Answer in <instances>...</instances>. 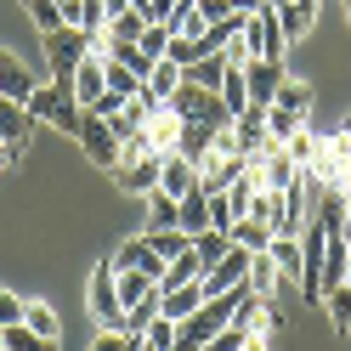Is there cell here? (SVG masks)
<instances>
[{"label": "cell", "mask_w": 351, "mask_h": 351, "mask_svg": "<svg viewBox=\"0 0 351 351\" xmlns=\"http://www.w3.org/2000/svg\"><path fill=\"white\" fill-rule=\"evenodd\" d=\"M40 51H46V62H51V80L74 85L80 62L91 57V51H108V34H91V29L62 23V29H51V34H40Z\"/></svg>", "instance_id": "cell-1"}, {"label": "cell", "mask_w": 351, "mask_h": 351, "mask_svg": "<svg viewBox=\"0 0 351 351\" xmlns=\"http://www.w3.org/2000/svg\"><path fill=\"white\" fill-rule=\"evenodd\" d=\"M29 114L40 119V125H57V130H80V119H85V108L74 102V85H62V80H51V85H34V97H29Z\"/></svg>", "instance_id": "cell-2"}, {"label": "cell", "mask_w": 351, "mask_h": 351, "mask_svg": "<svg viewBox=\"0 0 351 351\" xmlns=\"http://www.w3.org/2000/svg\"><path fill=\"white\" fill-rule=\"evenodd\" d=\"M85 300H91V317L108 328V335H125V306H119V278H114V261L91 267V278H85Z\"/></svg>", "instance_id": "cell-3"}, {"label": "cell", "mask_w": 351, "mask_h": 351, "mask_svg": "<svg viewBox=\"0 0 351 351\" xmlns=\"http://www.w3.org/2000/svg\"><path fill=\"white\" fill-rule=\"evenodd\" d=\"M244 46H250V57L283 62V51H289V34H283V23H278V12H272V6H261V12L244 17Z\"/></svg>", "instance_id": "cell-4"}, {"label": "cell", "mask_w": 351, "mask_h": 351, "mask_svg": "<svg viewBox=\"0 0 351 351\" xmlns=\"http://www.w3.org/2000/svg\"><path fill=\"white\" fill-rule=\"evenodd\" d=\"M170 108H176V119H204V125H227L232 119L221 108V91H204V85H176Z\"/></svg>", "instance_id": "cell-5"}, {"label": "cell", "mask_w": 351, "mask_h": 351, "mask_svg": "<svg viewBox=\"0 0 351 351\" xmlns=\"http://www.w3.org/2000/svg\"><path fill=\"white\" fill-rule=\"evenodd\" d=\"M74 142L85 147V159H91V165L119 170V142H114V130H108V119L85 114V119H80V130H74Z\"/></svg>", "instance_id": "cell-6"}, {"label": "cell", "mask_w": 351, "mask_h": 351, "mask_svg": "<svg viewBox=\"0 0 351 351\" xmlns=\"http://www.w3.org/2000/svg\"><path fill=\"white\" fill-rule=\"evenodd\" d=\"M159 170H165V153H142V159H119L114 182H119V193H130V199H147V193L159 187Z\"/></svg>", "instance_id": "cell-7"}, {"label": "cell", "mask_w": 351, "mask_h": 351, "mask_svg": "<svg viewBox=\"0 0 351 351\" xmlns=\"http://www.w3.org/2000/svg\"><path fill=\"white\" fill-rule=\"evenodd\" d=\"M289 80L283 74V62H267V57H250L244 62V85H250V108H272L278 97V85Z\"/></svg>", "instance_id": "cell-8"}, {"label": "cell", "mask_w": 351, "mask_h": 351, "mask_svg": "<svg viewBox=\"0 0 351 351\" xmlns=\"http://www.w3.org/2000/svg\"><path fill=\"white\" fill-rule=\"evenodd\" d=\"M114 272H147L153 283L165 278V261H159V250L147 244V238H125V244L114 250Z\"/></svg>", "instance_id": "cell-9"}, {"label": "cell", "mask_w": 351, "mask_h": 351, "mask_svg": "<svg viewBox=\"0 0 351 351\" xmlns=\"http://www.w3.org/2000/svg\"><path fill=\"white\" fill-rule=\"evenodd\" d=\"M102 62H108V51H91V57L80 62V74H74V102H80V108H97V102H102V91H108Z\"/></svg>", "instance_id": "cell-10"}, {"label": "cell", "mask_w": 351, "mask_h": 351, "mask_svg": "<svg viewBox=\"0 0 351 351\" xmlns=\"http://www.w3.org/2000/svg\"><path fill=\"white\" fill-rule=\"evenodd\" d=\"M193 187H199V165H193V159H182V153H165L159 193H170V199H187Z\"/></svg>", "instance_id": "cell-11"}, {"label": "cell", "mask_w": 351, "mask_h": 351, "mask_svg": "<svg viewBox=\"0 0 351 351\" xmlns=\"http://www.w3.org/2000/svg\"><path fill=\"white\" fill-rule=\"evenodd\" d=\"M0 97H6V102H23V108H29V97H34V74H29L12 51H0Z\"/></svg>", "instance_id": "cell-12"}, {"label": "cell", "mask_w": 351, "mask_h": 351, "mask_svg": "<svg viewBox=\"0 0 351 351\" xmlns=\"http://www.w3.org/2000/svg\"><path fill=\"white\" fill-rule=\"evenodd\" d=\"M176 227H182L187 238L210 232V193H204V187H193L187 199H176Z\"/></svg>", "instance_id": "cell-13"}, {"label": "cell", "mask_w": 351, "mask_h": 351, "mask_svg": "<svg viewBox=\"0 0 351 351\" xmlns=\"http://www.w3.org/2000/svg\"><path fill=\"white\" fill-rule=\"evenodd\" d=\"M29 130H40V119L29 114L23 102H6V97H0V142L23 147V142H29Z\"/></svg>", "instance_id": "cell-14"}, {"label": "cell", "mask_w": 351, "mask_h": 351, "mask_svg": "<svg viewBox=\"0 0 351 351\" xmlns=\"http://www.w3.org/2000/svg\"><path fill=\"white\" fill-rule=\"evenodd\" d=\"M199 278H204V261H199V250H182L176 261H165L159 295H170V289H187V283H199Z\"/></svg>", "instance_id": "cell-15"}, {"label": "cell", "mask_w": 351, "mask_h": 351, "mask_svg": "<svg viewBox=\"0 0 351 351\" xmlns=\"http://www.w3.org/2000/svg\"><path fill=\"white\" fill-rule=\"evenodd\" d=\"M147 142L153 147H159V153H176V136H182V119H176V108L170 102H159V108H153V114H147Z\"/></svg>", "instance_id": "cell-16"}, {"label": "cell", "mask_w": 351, "mask_h": 351, "mask_svg": "<svg viewBox=\"0 0 351 351\" xmlns=\"http://www.w3.org/2000/svg\"><path fill=\"white\" fill-rule=\"evenodd\" d=\"M238 130V147H244V159H255L261 147H267V108H244V114L232 119Z\"/></svg>", "instance_id": "cell-17"}, {"label": "cell", "mask_w": 351, "mask_h": 351, "mask_svg": "<svg viewBox=\"0 0 351 351\" xmlns=\"http://www.w3.org/2000/svg\"><path fill=\"white\" fill-rule=\"evenodd\" d=\"M210 142H215V125H204V119H182V136H176V153H182V159L199 165L204 153H210Z\"/></svg>", "instance_id": "cell-18"}, {"label": "cell", "mask_w": 351, "mask_h": 351, "mask_svg": "<svg viewBox=\"0 0 351 351\" xmlns=\"http://www.w3.org/2000/svg\"><path fill=\"white\" fill-rule=\"evenodd\" d=\"M267 255H272L278 278H295V283H300V272H306V255H300V232H295V238H272V244H267Z\"/></svg>", "instance_id": "cell-19"}, {"label": "cell", "mask_w": 351, "mask_h": 351, "mask_svg": "<svg viewBox=\"0 0 351 351\" xmlns=\"http://www.w3.org/2000/svg\"><path fill=\"white\" fill-rule=\"evenodd\" d=\"M108 46H136V40L147 34V17L136 12V6H130V12H119V17H108Z\"/></svg>", "instance_id": "cell-20"}, {"label": "cell", "mask_w": 351, "mask_h": 351, "mask_svg": "<svg viewBox=\"0 0 351 351\" xmlns=\"http://www.w3.org/2000/svg\"><path fill=\"white\" fill-rule=\"evenodd\" d=\"M272 12H278L283 34H289V40H300L306 29H312V17H317V0H283V6H272Z\"/></svg>", "instance_id": "cell-21"}, {"label": "cell", "mask_w": 351, "mask_h": 351, "mask_svg": "<svg viewBox=\"0 0 351 351\" xmlns=\"http://www.w3.org/2000/svg\"><path fill=\"white\" fill-rule=\"evenodd\" d=\"M199 306H204V283H187V289L159 295V312H165V317H176V323H182V317H193Z\"/></svg>", "instance_id": "cell-22"}, {"label": "cell", "mask_w": 351, "mask_h": 351, "mask_svg": "<svg viewBox=\"0 0 351 351\" xmlns=\"http://www.w3.org/2000/svg\"><path fill=\"white\" fill-rule=\"evenodd\" d=\"M176 85H182V69H176L170 57H159V62H153V74L142 80V91H147L153 102H170V97H176Z\"/></svg>", "instance_id": "cell-23"}, {"label": "cell", "mask_w": 351, "mask_h": 351, "mask_svg": "<svg viewBox=\"0 0 351 351\" xmlns=\"http://www.w3.org/2000/svg\"><path fill=\"white\" fill-rule=\"evenodd\" d=\"M250 295H261V300H272L278 295V267H272V255L267 250H261V255H250Z\"/></svg>", "instance_id": "cell-24"}, {"label": "cell", "mask_w": 351, "mask_h": 351, "mask_svg": "<svg viewBox=\"0 0 351 351\" xmlns=\"http://www.w3.org/2000/svg\"><path fill=\"white\" fill-rule=\"evenodd\" d=\"M221 80H227L221 51H215V57H204V62H193V69H182V85H204V91H221Z\"/></svg>", "instance_id": "cell-25"}, {"label": "cell", "mask_w": 351, "mask_h": 351, "mask_svg": "<svg viewBox=\"0 0 351 351\" xmlns=\"http://www.w3.org/2000/svg\"><path fill=\"white\" fill-rule=\"evenodd\" d=\"M193 250H199L204 267H215V261L232 250V227H210V232H199V238H193Z\"/></svg>", "instance_id": "cell-26"}, {"label": "cell", "mask_w": 351, "mask_h": 351, "mask_svg": "<svg viewBox=\"0 0 351 351\" xmlns=\"http://www.w3.org/2000/svg\"><path fill=\"white\" fill-rule=\"evenodd\" d=\"M0 346H6V351H57V340L34 335L29 323H17V328H0Z\"/></svg>", "instance_id": "cell-27"}, {"label": "cell", "mask_w": 351, "mask_h": 351, "mask_svg": "<svg viewBox=\"0 0 351 351\" xmlns=\"http://www.w3.org/2000/svg\"><path fill=\"white\" fill-rule=\"evenodd\" d=\"M272 102L289 108V114H300V119H312V85H300V80H283Z\"/></svg>", "instance_id": "cell-28"}, {"label": "cell", "mask_w": 351, "mask_h": 351, "mask_svg": "<svg viewBox=\"0 0 351 351\" xmlns=\"http://www.w3.org/2000/svg\"><path fill=\"white\" fill-rule=\"evenodd\" d=\"M147 244L159 250V261H176L182 250H193V238H187L182 227H153V232H147Z\"/></svg>", "instance_id": "cell-29"}, {"label": "cell", "mask_w": 351, "mask_h": 351, "mask_svg": "<svg viewBox=\"0 0 351 351\" xmlns=\"http://www.w3.org/2000/svg\"><path fill=\"white\" fill-rule=\"evenodd\" d=\"M295 130H306V119H300V114H289V108H278V102H272V108H267V136H272V142L283 147V142L295 136Z\"/></svg>", "instance_id": "cell-30"}, {"label": "cell", "mask_w": 351, "mask_h": 351, "mask_svg": "<svg viewBox=\"0 0 351 351\" xmlns=\"http://www.w3.org/2000/svg\"><path fill=\"white\" fill-rule=\"evenodd\" d=\"M114 278H119V306H136L147 295H159V283H153L147 272H114Z\"/></svg>", "instance_id": "cell-31"}, {"label": "cell", "mask_w": 351, "mask_h": 351, "mask_svg": "<svg viewBox=\"0 0 351 351\" xmlns=\"http://www.w3.org/2000/svg\"><path fill=\"white\" fill-rule=\"evenodd\" d=\"M323 306H328V323H335V335L346 340V335H351V289H346V283H340V289H328Z\"/></svg>", "instance_id": "cell-32"}, {"label": "cell", "mask_w": 351, "mask_h": 351, "mask_svg": "<svg viewBox=\"0 0 351 351\" xmlns=\"http://www.w3.org/2000/svg\"><path fill=\"white\" fill-rule=\"evenodd\" d=\"M102 80H108V91H114V97H125V102H130V97H136V91H142V80H136V74H130V69H125V62H114V57H108V62H102Z\"/></svg>", "instance_id": "cell-33"}, {"label": "cell", "mask_w": 351, "mask_h": 351, "mask_svg": "<svg viewBox=\"0 0 351 351\" xmlns=\"http://www.w3.org/2000/svg\"><path fill=\"white\" fill-rule=\"evenodd\" d=\"M232 244H238V250H250V255H261V250L272 244V232L261 227V221H250V215H244V221H232Z\"/></svg>", "instance_id": "cell-34"}, {"label": "cell", "mask_w": 351, "mask_h": 351, "mask_svg": "<svg viewBox=\"0 0 351 351\" xmlns=\"http://www.w3.org/2000/svg\"><path fill=\"white\" fill-rule=\"evenodd\" d=\"M159 317V295H147V300H136V306H125V335H147V323Z\"/></svg>", "instance_id": "cell-35"}, {"label": "cell", "mask_w": 351, "mask_h": 351, "mask_svg": "<svg viewBox=\"0 0 351 351\" xmlns=\"http://www.w3.org/2000/svg\"><path fill=\"white\" fill-rule=\"evenodd\" d=\"M142 346H147V351H176V317H165V312H159V317L147 323Z\"/></svg>", "instance_id": "cell-36"}, {"label": "cell", "mask_w": 351, "mask_h": 351, "mask_svg": "<svg viewBox=\"0 0 351 351\" xmlns=\"http://www.w3.org/2000/svg\"><path fill=\"white\" fill-rule=\"evenodd\" d=\"M170 23H147V34L136 40V46H142V57H153V62H159V57H170Z\"/></svg>", "instance_id": "cell-37"}, {"label": "cell", "mask_w": 351, "mask_h": 351, "mask_svg": "<svg viewBox=\"0 0 351 351\" xmlns=\"http://www.w3.org/2000/svg\"><path fill=\"white\" fill-rule=\"evenodd\" d=\"M283 153H289L300 170H312V159H317V136H312V130H295V136L283 142Z\"/></svg>", "instance_id": "cell-38"}, {"label": "cell", "mask_w": 351, "mask_h": 351, "mask_svg": "<svg viewBox=\"0 0 351 351\" xmlns=\"http://www.w3.org/2000/svg\"><path fill=\"white\" fill-rule=\"evenodd\" d=\"M23 6H29V17H34V29H40V34L62 29V6H57V0H23Z\"/></svg>", "instance_id": "cell-39"}, {"label": "cell", "mask_w": 351, "mask_h": 351, "mask_svg": "<svg viewBox=\"0 0 351 351\" xmlns=\"http://www.w3.org/2000/svg\"><path fill=\"white\" fill-rule=\"evenodd\" d=\"M147 221L153 227H176V199H170V193H159V187L147 193Z\"/></svg>", "instance_id": "cell-40"}, {"label": "cell", "mask_w": 351, "mask_h": 351, "mask_svg": "<svg viewBox=\"0 0 351 351\" xmlns=\"http://www.w3.org/2000/svg\"><path fill=\"white\" fill-rule=\"evenodd\" d=\"M23 323L34 328V335H46V340H57V312H51V306H46V300H34V306H29V312H23Z\"/></svg>", "instance_id": "cell-41"}, {"label": "cell", "mask_w": 351, "mask_h": 351, "mask_svg": "<svg viewBox=\"0 0 351 351\" xmlns=\"http://www.w3.org/2000/svg\"><path fill=\"white\" fill-rule=\"evenodd\" d=\"M23 312H29V300H17L12 289H0V328H17V323H23Z\"/></svg>", "instance_id": "cell-42"}, {"label": "cell", "mask_w": 351, "mask_h": 351, "mask_svg": "<svg viewBox=\"0 0 351 351\" xmlns=\"http://www.w3.org/2000/svg\"><path fill=\"white\" fill-rule=\"evenodd\" d=\"M170 12H176V0H142V17H147V23H170Z\"/></svg>", "instance_id": "cell-43"}, {"label": "cell", "mask_w": 351, "mask_h": 351, "mask_svg": "<svg viewBox=\"0 0 351 351\" xmlns=\"http://www.w3.org/2000/svg\"><path fill=\"white\" fill-rule=\"evenodd\" d=\"M130 346H136V335H108V328H102V340L91 351H130Z\"/></svg>", "instance_id": "cell-44"}, {"label": "cell", "mask_w": 351, "mask_h": 351, "mask_svg": "<svg viewBox=\"0 0 351 351\" xmlns=\"http://www.w3.org/2000/svg\"><path fill=\"white\" fill-rule=\"evenodd\" d=\"M232 6H227V0H199V17H204V23H221V17H227Z\"/></svg>", "instance_id": "cell-45"}, {"label": "cell", "mask_w": 351, "mask_h": 351, "mask_svg": "<svg viewBox=\"0 0 351 351\" xmlns=\"http://www.w3.org/2000/svg\"><path fill=\"white\" fill-rule=\"evenodd\" d=\"M17 159H23V147H12V142H0V176L17 170Z\"/></svg>", "instance_id": "cell-46"}, {"label": "cell", "mask_w": 351, "mask_h": 351, "mask_svg": "<svg viewBox=\"0 0 351 351\" xmlns=\"http://www.w3.org/2000/svg\"><path fill=\"white\" fill-rule=\"evenodd\" d=\"M227 6H232V12H244V17H250V12H261V6H267V0H227Z\"/></svg>", "instance_id": "cell-47"}, {"label": "cell", "mask_w": 351, "mask_h": 351, "mask_svg": "<svg viewBox=\"0 0 351 351\" xmlns=\"http://www.w3.org/2000/svg\"><path fill=\"white\" fill-rule=\"evenodd\" d=\"M340 130H351V114H346V125H340Z\"/></svg>", "instance_id": "cell-48"}, {"label": "cell", "mask_w": 351, "mask_h": 351, "mask_svg": "<svg viewBox=\"0 0 351 351\" xmlns=\"http://www.w3.org/2000/svg\"><path fill=\"white\" fill-rule=\"evenodd\" d=\"M130 6H136V12H142V0H130Z\"/></svg>", "instance_id": "cell-49"}, {"label": "cell", "mask_w": 351, "mask_h": 351, "mask_svg": "<svg viewBox=\"0 0 351 351\" xmlns=\"http://www.w3.org/2000/svg\"><path fill=\"white\" fill-rule=\"evenodd\" d=\"M267 6H283V0H267Z\"/></svg>", "instance_id": "cell-50"}, {"label": "cell", "mask_w": 351, "mask_h": 351, "mask_svg": "<svg viewBox=\"0 0 351 351\" xmlns=\"http://www.w3.org/2000/svg\"><path fill=\"white\" fill-rule=\"evenodd\" d=\"M0 351H6V346H0Z\"/></svg>", "instance_id": "cell-51"}]
</instances>
